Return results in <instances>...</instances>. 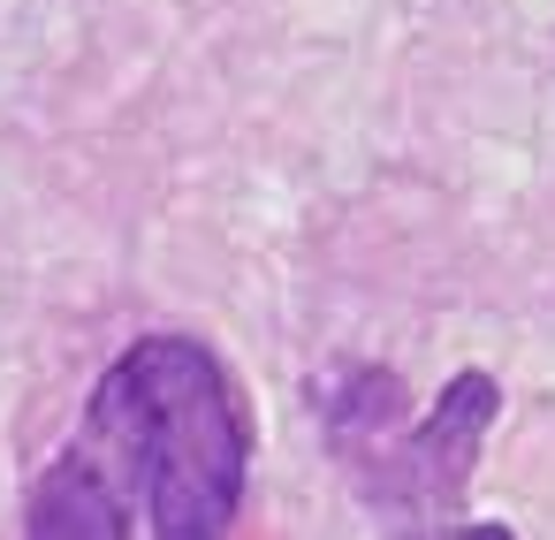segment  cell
Masks as SVG:
<instances>
[{"mask_svg":"<svg viewBox=\"0 0 555 540\" xmlns=\"http://www.w3.org/2000/svg\"><path fill=\"white\" fill-rule=\"evenodd\" d=\"M388 540H517V532L487 525V517H449V525H396Z\"/></svg>","mask_w":555,"mask_h":540,"instance_id":"277c9868","label":"cell"},{"mask_svg":"<svg viewBox=\"0 0 555 540\" xmlns=\"http://www.w3.org/2000/svg\"><path fill=\"white\" fill-rule=\"evenodd\" d=\"M396 396V373H350L343 396H327V441L373 510H396L403 525H449L479 472V441L502 419V388L494 373L464 365L418 419H403Z\"/></svg>","mask_w":555,"mask_h":540,"instance_id":"7a4b0ae2","label":"cell"},{"mask_svg":"<svg viewBox=\"0 0 555 540\" xmlns=\"http://www.w3.org/2000/svg\"><path fill=\"white\" fill-rule=\"evenodd\" d=\"M77 449L122 487L145 540H229L251 487V403L198 335H138L100 373Z\"/></svg>","mask_w":555,"mask_h":540,"instance_id":"6da1fadb","label":"cell"},{"mask_svg":"<svg viewBox=\"0 0 555 540\" xmlns=\"http://www.w3.org/2000/svg\"><path fill=\"white\" fill-rule=\"evenodd\" d=\"M24 540H138V517L122 502V487L100 472L92 449H62L24 502Z\"/></svg>","mask_w":555,"mask_h":540,"instance_id":"3957f363","label":"cell"}]
</instances>
